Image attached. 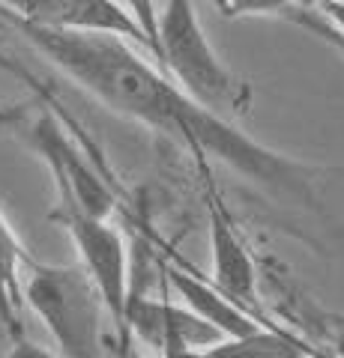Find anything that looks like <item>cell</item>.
Wrapping results in <instances>:
<instances>
[{"mask_svg": "<svg viewBox=\"0 0 344 358\" xmlns=\"http://www.w3.org/2000/svg\"><path fill=\"white\" fill-rule=\"evenodd\" d=\"M159 272L165 278V284H168V289H174V293L183 299V305L188 310H195L209 326H216L221 331V338H246V334L263 326L254 313L240 308L237 301L228 299L216 284H207L204 278H198L192 268H186L183 263L159 260Z\"/></svg>", "mask_w": 344, "mask_h": 358, "instance_id": "9c48e42d", "label": "cell"}, {"mask_svg": "<svg viewBox=\"0 0 344 358\" xmlns=\"http://www.w3.org/2000/svg\"><path fill=\"white\" fill-rule=\"evenodd\" d=\"M201 173V185H204V209H207V230H209V251H213V284L225 293L228 299H234L240 308H246L254 313L263 326H275L266 320V313L261 310V299H258V268H254L252 251L246 239L240 236L234 218L225 209L219 185L213 182L207 164V152H195L192 155Z\"/></svg>", "mask_w": 344, "mask_h": 358, "instance_id": "8992f818", "label": "cell"}, {"mask_svg": "<svg viewBox=\"0 0 344 358\" xmlns=\"http://www.w3.org/2000/svg\"><path fill=\"white\" fill-rule=\"evenodd\" d=\"M27 251L21 239L15 236L13 224L0 212V322H4L6 334L13 343L25 341V322H21V308H25V296H21V272H25Z\"/></svg>", "mask_w": 344, "mask_h": 358, "instance_id": "30bf717a", "label": "cell"}, {"mask_svg": "<svg viewBox=\"0 0 344 358\" xmlns=\"http://www.w3.org/2000/svg\"><path fill=\"white\" fill-rule=\"evenodd\" d=\"M303 355H317V350L282 326H261L252 334H246V338H225L201 352V358H303Z\"/></svg>", "mask_w": 344, "mask_h": 358, "instance_id": "8fae6325", "label": "cell"}, {"mask_svg": "<svg viewBox=\"0 0 344 358\" xmlns=\"http://www.w3.org/2000/svg\"><path fill=\"white\" fill-rule=\"evenodd\" d=\"M123 331L126 341L138 338L141 343L153 346V352L168 358L201 355L207 346L225 341L221 331L201 320L195 310L174 305L168 299V284H165L162 299H147L129 289L123 305Z\"/></svg>", "mask_w": 344, "mask_h": 358, "instance_id": "52a82bcc", "label": "cell"}, {"mask_svg": "<svg viewBox=\"0 0 344 358\" xmlns=\"http://www.w3.org/2000/svg\"><path fill=\"white\" fill-rule=\"evenodd\" d=\"M221 18H249V15H275L291 6H299V0H209Z\"/></svg>", "mask_w": 344, "mask_h": 358, "instance_id": "7c38bea8", "label": "cell"}, {"mask_svg": "<svg viewBox=\"0 0 344 358\" xmlns=\"http://www.w3.org/2000/svg\"><path fill=\"white\" fill-rule=\"evenodd\" d=\"M326 21H332V30L338 33V39L344 42V0H324L315 6Z\"/></svg>", "mask_w": 344, "mask_h": 358, "instance_id": "5bb4252c", "label": "cell"}, {"mask_svg": "<svg viewBox=\"0 0 344 358\" xmlns=\"http://www.w3.org/2000/svg\"><path fill=\"white\" fill-rule=\"evenodd\" d=\"M0 126L13 131L30 152H36L48 164L57 188V203H72L99 218H108L117 209L114 182L69 134V120L60 117L51 96L42 93V102L33 108L0 110Z\"/></svg>", "mask_w": 344, "mask_h": 358, "instance_id": "3957f363", "label": "cell"}, {"mask_svg": "<svg viewBox=\"0 0 344 358\" xmlns=\"http://www.w3.org/2000/svg\"><path fill=\"white\" fill-rule=\"evenodd\" d=\"M0 18L108 110L162 131L186 147L188 155H213L249 182H258L263 192L291 200L294 206L317 209V167L249 138L234 120L198 105L138 45L111 33L51 30L13 15Z\"/></svg>", "mask_w": 344, "mask_h": 358, "instance_id": "6da1fadb", "label": "cell"}, {"mask_svg": "<svg viewBox=\"0 0 344 358\" xmlns=\"http://www.w3.org/2000/svg\"><path fill=\"white\" fill-rule=\"evenodd\" d=\"M51 218L63 224L66 233L72 236L75 251L81 257L78 263L90 272L99 293H102L105 310L111 313V322L117 331V346H129L123 331V305L129 296V251L120 230L108 224V218L90 215L72 203H57Z\"/></svg>", "mask_w": 344, "mask_h": 358, "instance_id": "5b68a950", "label": "cell"}, {"mask_svg": "<svg viewBox=\"0 0 344 358\" xmlns=\"http://www.w3.org/2000/svg\"><path fill=\"white\" fill-rule=\"evenodd\" d=\"M317 3H324V0H299V6L303 9H315Z\"/></svg>", "mask_w": 344, "mask_h": 358, "instance_id": "2e32d148", "label": "cell"}, {"mask_svg": "<svg viewBox=\"0 0 344 358\" xmlns=\"http://www.w3.org/2000/svg\"><path fill=\"white\" fill-rule=\"evenodd\" d=\"M156 39L162 69L183 87V93L228 120L249 117L254 90L216 54L195 13V0H165Z\"/></svg>", "mask_w": 344, "mask_h": 358, "instance_id": "7a4b0ae2", "label": "cell"}, {"mask_svg": "<svg viewBox=\"0 0 344 358\" xmlns=\"http://www.w3.org/2000/svg\"><path fill=\"white\" fill-rule=\"evenodd\" d=\"M123 6L132 13V18L141 24V30L147 33V39L153 45V54H156V63L162 66L159 39H156V33H159V6H156V0H123Z\"/></svg>", "mask_w": 344, "mask_h": 358, "instance_id": "4fadbf2b", "label": "cell"}, {"mask_svg": "<svg viewBox=\"0 0 344 358\" xmlns=\"http://www.w3.org/2000/svg\"><path fill=\"white\" fill-rule=\"evenodd\" d=\"M21 296H25V305L46 322L54 343L60 346V355H105V301L81 263L51 266L27 257L25 272H21Z\"/></svg>", "mask_w": 344, "mask_h": 358, "instance_id": "277c9868", "label": "cell"}, {"mask_svg": "<svg viewBox=\"0 0 344 358\" xmlns=\"http://www.w3.org/2000/svg\"><path fill=\"white\" fill-rule=\"evenodd\" d=\"M0 69H6V72H13V75H18V78H25V81H30V72L25 69V66H21L18 60H13V57H9V54L4 51V48H0Z\"/></svg>", "mask_w": 344, "mask_h": 358, "instance_id": "9a60e30c", "label": "cell"}, {"mask_svg": "<svg viewBox=\"0 0 344 358\" xmlns=\"http://www.w3.org/2000/svg\"><path fill=\"white\" fill-rule=\"evenodd\" d=\"M0 15H13L18 21L51 30H78V33H111L141 51H147L153 60V45L147 33L132 13L117 0H0Z\"/></svg>", "mask_w": 344, "mask_h": 358, "instance_id": "ba28073f", "label": "cell"}]
</instances>
